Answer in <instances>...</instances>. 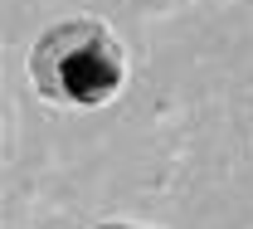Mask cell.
<instances>
[{
  "label": "cell",
  "mask_w": 253,
  "mask_h": 229,
  "mask_svg": "<svg viewBox=\"0 0 253 229\" xmlns=\"http://www.w3.org/2000/svg\"><path fill=\"white\" fill-rule=\"evenodd\" d=\"M30 78L39 98L88 112L122 93L126 54L102 20H59L30 44Z\"/></svg>",
  "instance_id": "6da1fadb"
},
{
  "label": "cell",
  "mask_w": 253,
  "mask_h": 229,
  "mask_svg": "<svg viewBox=\"0 0 253 229\" xmlns=\"http://www.w3.org/2000/svg\"><path fill=\"white\" fill-rule=\"evenodd\" d=\"M97 229H141V225H122V220H107V225H97Z\"/></svg>",
  "instance_id": "7a4b0ae2"
}]
</instances>
